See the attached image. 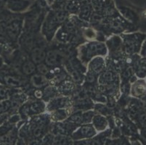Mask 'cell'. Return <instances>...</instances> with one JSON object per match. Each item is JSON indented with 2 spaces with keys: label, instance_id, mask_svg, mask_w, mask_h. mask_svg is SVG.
Returning a JSON list of instances; mask_svg holds the SVG:
<instances>
[{
  "label": "cell",
  "instance_id": "cb8c5ba5",
  "mask_svg": "<svg viewBox=\"0 0 146 145\" xmlns=\"http://www.w3.org/2000/svg\"><path fill=\"white\" fill-rule=\"evenodd\" d=\"M140 51H141L140 54H141L142 57H146V38L145 39L144 42H143V45H142V48Z\"/></svg>",
  "mask_w": 146,
  "mask_h": 145
},
{
  "label": "cell",
  "instance_id": "f546056e",
  "mask_svg": "<svg viewBox=\"0 0 146 145\" xmlns=\"http://www.w3.org/2000/svg\"><path fill=\"white\" fill-rule=\"evenodd\" d=\"M145 82H146V81H145Z\"/></svg>",
  "mask_w": 146,
  "mask_h": 145
},
{
  "label": "cell",
  "instance_id": "83f0119b",
  "mask_svg": "<svg viewBox=\"0 0 146 145\" xmlns=\"http://www.w3.org/2000/svg\"><path fill=\"white\" fill-rule=\"evenodd\" d=\"M3 64H4L3 59H2V57H1V56H0V69L2 68V67H3Z\"/></svg>",
  "mask_w": 146,
  "mask_h": 145
},
{
  "label": "cell",
  "instance_id": "e0dca14e",
  "mask_svg": "<svg viewBox=\"0 0 146 145\" xmlns=\"http://www.w3.org/2000/svg\"><path fill=\"white\" fill-rule=\"evenodd\" d=\"M84 3L85 4H82V5L81 6L80 15L82 18L87 19L91 14L92 7L90 3H87V2H84Z\"/></svg>",
  "mask_w": 146,
  "mask_h": 145
},
{
  "label": "cell",
  "instance_id": "ac0fdd59",
  "mask_svg": "<svg viewBox=\"0 0 146 145\" xmlns=\"http://www.w3.org/2000/svg\"><path fill=\"white\" fill-rule=\"evenodd\" d=\"M13 128H14V124L9 122L8 121H6L5 123L0 126V136L8 134Z\"/></svg>",
  "mask_w": 146,
  "mask_h": 145
},
{
  "label": "cell",
  "instance_id": "d6986e66",
  "mask_svg": "<svg viewBox=\"0 0 146 145\" xmlns=\"http://www.w3.org/2000/svg\"><path fill=\"white\" fill-rule=\"evenodd\" d=\"M106 145H131V144L127 138L123 136V137H118L113 140L107 141Z\"/></svg>",
  "mask_w": 146,
  "mask_h": 145
},
{
  "label": "cell",
  "instance_id": "603a6c76",
  "mask_svg": "<svg viewBox=\"0 0 146 145\" xmlns=\"http://www.w3.org/2000/svg\"><path fill=\"white\" fill-rule=\"evenodd\" d=\"M74 145H90V141L87 139H81L74 142Z\"/></svg>",
  "mask_w": 146,
  "mask_h": 145
},
{
  "label": "cell",
  "instance_id": "44dd1931",
  "mask_svg": "<svg viewBox=\"0 0 146 145\" xmlns=\"http://www.w3.org/2000/svg\"><path fill=\"white\" fill-rule=\"evenodd\" d=\"M52 116L56 121H62L67 117V113L64 110L59 109V110H55V112L52 114Z\"/></svg>",
  "mask_w": 146,
  "mask_h": 145
},
{
  "label": "cell",
  "instance_id": "4dcf8cb0",
  "mask_svg": "<svg viewBox=\"0 0 146 145\" xmlns=\"http://www.w3.org/2000/svg\"></svg>",
  "mask_w": 146,
  "mask_h": 145
},
{
  "label": "cell",
  "instance_id": "ffe728a7",
  "mask_svg": "<svg viewBox=\"0 0 146 145\" xmlns=\"http://www.w3.org/2000/svg\"><path fill=\"white\" fill-rule=\"evenodd\" d=\"M10 97V90L9 87L0 84V101L7 100Z\"/></svg>",
  "mask_w": 146,
  "mask_h": 145
},
{
  "label": "cell",
  "instance_id": "484cf974",
  "mask_svg": "<svg viewBox=\"0 0 146 145\" xmlns=\"http://www.w3.org/2000/svg\"><path fill=\"white\" fill-rule=\"evenodd\" d=\"M7 118V114L6 113L0 114V126L6 121Z\"/></svg>",
  "mask_w": 146,
  "mask_h": 145
},
{
  "label": "cell",
  "instance_id": "f1b7e54d",
  "mask_svg": "<svg viewBox=\"0 0 146 145\" xmlns=\"http://www.w3.org/2000/svg\"><path fill=\"white\" fill-rule=\"evenodd\" d=\"M131 145H141V144H140V143L138 142V141H134Z\"/></svg>",
  "mask_w": 146,
  "mask_h": 145
},
{
  "label": "cell",
  "instance_id": "277c9868",
  "mask_svg": "<svg viewBox=\"0 0 146 145\" xmlns=\"http://www.w3.org/2000/svg\"><path fill=\"white\" fill-rule=\"evenodd\" d=\"M47 120L46 118H34L31 123V134L35 139H40L46 134Z\"/></svg>",
  "mask_w": 146,
  "mask_h": 145
},
{
  "label": "cell",
  "instance_id": "8992f818",
  "mask_svg": "<svg viewBox=\"0 0 146 145\" xmlns=\"http://www.w3.org/2000/svg\"><path fill=\"white\" fill-rule=\"evenodd\" d=\"M45 110V105L43 102L37 101L32 103H29L27 105L22 107L21 109V115L28 114V115H36L43 113Z\"/></svg>",
  "mask_w": 146,
  "mask_h": 145
},
{
  "label": "cell",
  "instance_id": "ba28073f",
  "mask_svg": "<svg viewBox=\"0 0 146 145\" xmlns=\"http://www.w3.org/2000/svg\"><path fill=\"white\" fill-rule=\"evenodd\" d=\"M133 70L137 78L140 79L146 78V57H142L137 60L134 66Z\"/></svg>",
  "mask_w": 146,
  "mask_h": 145
},
{
  "label": "cell",
  "instance_id": "9c48e42d",
  "mask_svg": "<svg viewBox=\"0 0 146 145\" xmlns=\"http://www.w3.org/2000/svg\"><path fill=\"white\" fill-rule=\"evenodd\" d=\"M105 67V62L103 58H95L90 61L89 64V70L91 75L100 73Z\"/></svg>",
  "mask_w": 146,
  "mask_h": 145
},
{
  "label": "cell",
  "instance_id": "d4e9b609",
  "mask_svg": "<svg viewBox=\"0 0 146 145\" xmlns=\"http://www.w3.org/2000/svg\"><path fill=\"white\" fill-rule=\"evenodd\" d=\"M30 145H44L42 139H36L35 140L32 141L30 143Z\"/></svg>",
  "mask_w": 146,
  "mask_h": 145
},
{
  "label": "cell",
  "instance_id": "2e32d148",
  "mask_svg": "<svg viewBox=\"0 0 146 145\" xmlns=\"http://www.w3.org/2000/svg\"><path fill=\"white\" fill-rule=\"evenodd\" d=\"M52 145H74L72 140L65 136H58L54 139Z\"/></svg>",
  "mask_w": 146,
  "mask_h": 145
},
{
  "label": "cell",
  "instance_id": "5b68a950",
  "mask_svg": "<svg viewBox=\"0 0 146 145\" xmlns=\"http://www.w3.org/2000/svg\"><path fill=\"white\" fill-rule=\"evenodd\" d=\"M130 91L134 97L146 102V82L144 79L137 80L132 83Z\"/></svg>",
  "mask_w": 146,
  "mask_h": 145
},
{
  "label": "cell",
  "instance_id": "8fae6325",
  "mask_svg": "<svg viewBox=\"0 0 146 145\" xmlns=\"http://www.w3.org/2000/svg\"><path fill=\"white\" fill-rule=\"evenodd\" d=\"M62 56L56 51H50L46 54L44 62L48 67H54L58 66L61 62Z\"/></svg>",
  "mask_w": 146,
  "mask_h": 145
},
{
  "label": "cell",
  "instance_id": "4316f807",
  "mask_svg": "<svg viewBox=\"0 0 146 145\" xmlns=\"http://www.w3.org/2000/svg\"><path fill=\"white\" fill-rule=\"evenodd\" d=\"M141 136H142V137L143 138V139H145V140L146 141V128H142Z\"/></svg>",
  "mask_w": 146,
  "mask_h": 145
},
{
  "label": "cell",
  "instance_id": "7a4b0ae2",
  "mask_svg": "<svg viewBox=\"0 0 146 145\" xmlns=\"http://www.w3.org/2000/svg\"><path fill=\"white\" fill-rule=\"evenodd\" d=\"M107 52L106 45L100 42H91L81 48L82 60L89 62L90 59L97 55H105Z\"/></svg>",
  "mask_w": 146,
  "mask_h": 145
},
{
  "label": "cell",
  "instance_id": "4fadbf2b",
  "mask_svg": "<svg viewBox=\"0 0 146 145\" xmlns=\"http://www.w3.org/2000/svg\"><path fill=\"white\" fill-rule=\"evenodd\" d=\"M92 123L96 131H104L108 126V121L105 117L96 115L92 118Z\"/></svg>",
  "mask_w": 146,
  "mask_h": 145
},
{
  "label": "cell",
  "instance_id": "52a82bcc",
  "mask_svg": "<svg viewBox=\"0 0 146 145\" xmlns=\"http://www.w3.org/2000/svg\"><path fill=\"white\" fill-rule=\"evenodd\" d=\"M7 6L9 10L13 12L24 11L30 6L29 0H7Z\"/></svg>",
  "mask_w": 146,
  "mask_h": 145
},
{
  "label": "cell",
  "instance_id": "5bb4252c",
  "mask_svg": "<svg viewBox=\"0 0 146 145\" xmlns=\"http://www.w3.org/2000/svg\"><path fill=\"white\" fill-rule=\"evenodd\" d=\"M31 82L33 86H35V87L41 88L47 84V80L44 75H41L39 73H36L32 75Z\"/></svg>",
  "mask_w": 146,
  "mask_h": 145
},
{
  "label": "cell",
  "instance_id": "3957f363",
  "mask_svg": "<svg viewBox=\"0 0 146 145\" xmlns=\"http://www.w3.org/2000/svg\"><path fill=\"white\" fill-rule=\"evenodd\" d=\"M96 129L91 124H84L78 128L72 134V138L76 140L88 139L94 137L96 135Z\"/></svg>",
  "mask_w": 146,
  "mask_h": 145
},
{
  "label": "cell",
  "instance_id": "6da1fadb",
  "mask_svg": "<svg viewBox=\"0 0 146 145\" xmlns=\"http://www.w3.org/2000/svg\"><path fill=\"white\" fill-rule=\"evenodd\" d=\"M146 38V34L134 33L124 36V50L129 55L138 54L141 50L142 45Z\"/></svg>",
  "mask_w": 146,
  "mask_h": 145
},
{
  "label": "cell",
  "instance_id": "30bf717a",
  "mask_svg": "<svg viewBox=\"0 0 146 145\" xmlns=\"http://www.w3.org/2000/svg\"><path fill=\"white\" fill-rule=\"evenodd\" d=\"M46 52L41 47L34 48L31 52V60L35 65H39L44 61L46 58Z\"/></svg>",
  "mask_w": 146,
  "mask_h": 145
},
{
  "label": "cell",
  "instance_id": "9a60e30c",
  "mask_svg": "<svg viewBox=\"0 0 146 145\" xmlns=\"http://www.w3.org/2000/svg\"><path fill=\"white\" fill-rule=\"evenodd\" d=\"M21 68L23 73L26 75H32L36 71V66L32 61H26Z\"/></svg>",
  "mask_w": 146,
  "mask_h": 145
},
{
  "label": "cell",
  "instance_id": "7402d4cb",
  "mask_svg": "<svg viewBox=\"0 0 146 145\" xmlns=\"http://www.w3.org/2000/svg\"><path fill=\"white\" fill-rule=\"evenodd\" d=\"M36 71H38V73H39V74H41V75H47L49 73L48 66H47L46 64H39V65H37L36 66Z\"/></svg>",
  "mask_w": 146,
  "mask_h": 145
},
{
  "label": "cell",
  "instance_id": "7c38bea8",
  "mask_svg": "<svg viewBox=\"0 0 146 145\" xmlns=\"http://www.w3.org/2000/svg\"><path fill=\"white\" fill-rule=\"evenodd\" d=\"M68 102V99L66 97H59L52 99L47 105L49 110H56L63 108Z\"/></svg>",
  "mask_w": 146,
  "mask_h": 145
}]
</instances>
